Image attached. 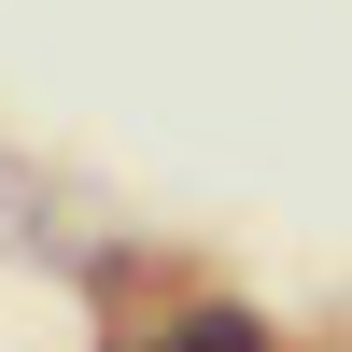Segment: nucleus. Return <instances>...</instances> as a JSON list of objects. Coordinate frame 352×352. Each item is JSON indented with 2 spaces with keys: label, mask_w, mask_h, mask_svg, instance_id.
Here are the masks:
<instances>
[{
  "label": "nucleus",
  "mask_w": 352,
  "mask_h": 352,
  "mask_svg": "<svg viewBox=\"0 0 352 352\" xmlns=\"http://www.w3.org/2000/svg\"><path fill=\"white\" fill-rule=\"evenodd\" d=\"M141 352H282V338L254 324V310H226V296H197V310H169V324L141 338Z\"/></svg>",
  "instance_id": "f257e3e1"
}]
</instances>
